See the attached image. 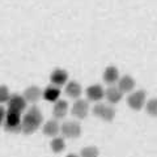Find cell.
Instances as JSON below:
<instances>
[{
    "label": "cell",
    "mask_w": 157,
    "mask_h": 157,
    "mask_svg": "<svg viewBox=\"0 0 157 157\" xmlns=\"http://www.w3.org/2000/svg\"><path fill=\"white\" fill-rule=\"evenodd\" d=\"M147 113L152 117H157V98H152L147 102Z\"/></svg>",
    "instance_id": "obj_18"
},
{
    "label": "cell",
    "mask_w": 157,
    "mask_h": 157,
    "mask_svg": "<svg viewBox=\"0 0 157 157\" xmlns=\"http://www.w3.org/2000/svg\"><path fill=\"white\" fill-rule=\"evenodd\" d=\"M21 117H20V113L8 110L7 111V117H6V122H4V127H6L7 131L11 132H20L21 130Z\"/></svg>",
    "instance_id": "obj_2"
},
{
    "label": "cell",
    "mask_w": 157,
    "mask_h": 157,
    "mask_svg": "<svg viewBox=\"0 0 157 157\" xmlns=\"http://www.w3.org/2000/svg\"><path fill=\"white\" fill-rule=\"evenodd\" d=\"M59 131H60V126L56 121H48L46 122V124L43 126V134L47 135V136H56L59 134Z\"/></svg>",
    "instance_id": "obj_15"
},
{
    "label": "cell",
    "mask_w": 157,
    "mask_h": 157,
    "mask_svg": "<svg viewBox=\"0 0 157 157\" xmlns=\"http://www.w3.org/2000/svg\"><path fill=\"white\" fill-rule=\"evenodd\" d=\"M128 106L132 110H140L145 104V92L144 90H136L128 97Z\"/></svg>",
    "instance_id": "obj_5"
},
{
    "label": "cell",
    "mask_w": 157,
    "mask_h": 157,
    "mask_svg": "<svg viewBox=\"0 0 157 157\" xmlns=\"http://www.w3.org/2000/svg\"><path fill=\"white\" fill-rule=\"evenodd\" d=\"M6 117H7V111L3 106H0V124H3L6 122Z\"/></svg>",
    "instance_id": "obj_23"
},
{
    "label": "cell",
    "mask_w": 157,
    "mask_h": 157,
    "mask_svg": "<svg viewBox=\"0 0 157 157\" xmlns=\"http://www.w3.org/2000/svg\"><path fill=\"white\" fill-rule=\"evenodd\" d=\"M81 157H98V149L96 147H86L81 151Z\"/></svg>",
    "instance_id": "obj_20"
},
{
    "label": "cell",
    "mask_w": 157,
    "mask_h": 157,
    "mask_svg": "<svg viewBox=\"0 0 157 157\" xmlns=\"http://www.w3.org/2000/svg\"><path fill=\"white\" fill-rule=\"evenodd\" d=\"M105 107H106V105H104V104H101V102H98L97 105H94V107H93V114H94L96 117H102V113H104V110H105Z\"/></svg>",
    "instance_id": "obj_22"
},
{
    "label": "cell",
    "mask_w": 157,
    "mask_h": 157,
    "mask_svg": "<svg viewBox=\"0 0 157 157\" xmlns=\"http://www.w3.org/2000/svg\"><path fill=\"white\" fill-rule=\"evenodd\" d=\"M134 86H135L134 78H132L131 76H128V75H124L122 78H119V81H118V88H119L123 93L131 92L132 89H134Z\"/></svg>",
    "instance_id": "obj_13"
},
{
    "label": "cell",
    "mask_w": 157,
    "mask_h": 157,
    "mask_svg": "<svg viewBox=\"0 0 157 157\" xmlns=\"http://www.w3.org/2000/svg\"><path fill=\"white\" fill-rule=\"evenodd\" d=\"M105 96L107 98V101L110 104H118L121 100H122V96H123V92H122L119 88H115V86H110L107 88L106 92H105Z\"/></svg>",
    "instance_id": "obj_11"
},
{
    "label": "cell",
    "mask_w": 157,
    "mask_h": 157,
    "mask_svg": "<svg viewBox=\"0 0 157 157\" xmlns=\"http://www.w3.org/2000/svg\"><path fill=\"white\" fill-rule=\"evenodd\" d=\"M9 90L6 85H2L0 86V104H4V102H8L9 100Z\"/></svg>",
    "instance_id": "obj_21"
},
{
    "label": "cell",
    "mask_w": 157,
    "mask_h": 157,
    "mask_svg": "<svg viewBox=\"0 0 157 157\" xmlns=\"http://www.w3.org/2000/svg\"><path fill=\"white\" fill-rule=\"evenodd\" d=\"M50 80H51L52 84L56 85V86L64 85L66 82H67V80H68V73L64 70H60V68H58V70L51 72Z\"/></svg>",
    "instance_id": "obj_8"
},
{
    "label": "cell",
    "mask_w": 157,
    "mask_h": 157,
    "mask_svg": "<svg viewBox=\"0 0 157 157\" xmlns=\"http://www.w3.org/2000/svg\"><path fill=\"white\" fill-rule=\"evenodd\" d=\"M42 123V114L37 106H32L30 109L26 111V114L22 118L21 123V130L24 134L30 135L33 132H36L39 126Z\"/></svg>",
    "instance_id": "obj_1"
},
{
    "label": "cell",
    "mask_w": 157,
    "mask_h": 157,
    "mask_svg": "<svg viewBox=\"0 0 157 157\" xmlns=\"http://www.w3.org/2000/svg\"><path fill=\"white\" fill-rule=\"evenodd\" d=\"M114 117H115V110L113 109L111 106H106L105 110H104V113H102L101 119H104V121H106V122H111L113 119H114Z\"/></svg>",
    "instance_id": "obj_19"
},
{
    "label": "cell",
    "mask_w": 157,
    "mask_h": 157,
    "mask_svg": "<svg viewBox=\"0 0 157 157\" xmlns=\"http://www.w3.org/2000/svg\"><path fill=\"white\" fill-rule=\"evenodd\" d=\"M81 85L78 84V82L76 81H71V82H68L67 86H66V93H67V96L68 97H71V98H78L81 94Z\"/></svg>",
    "instance_id": "obj_16"
},
{
    "label": "cell",
    "mask_w": 157,
    "mask_h": 157,
    "mask_svg": "<svg viewBox=\"0 0 157 157\" xmlns=\"http://www.w3.org/2000/svg\"><path fill=\"white\" fill-rule=\"evenodd\" d=\"M104 80H105V82H107V84H110V85L115 84L117 81H119V72H118V68L114 66L107 67L104 72Z\"/></svg>",
    "instance_id": "obj_9"
},
{
    "label": "cell",
    "mask_w": 157,
    "mask_h": 157,
    "mask_svg": "<svg viewBox=\"0 0 157 157\" xmlns=\"http://www.w3.org/2000/svg\"><path fill=\"white\" fill-rule=\"evenodd\" d=\"M62 134L66 137H70V139H76V137L80 136L81 134V127L77 122H71L68 121L66 123H63V126L60 127Z\"/></svg>",
    "instance_id": "obj_3"
},
{
    "label": "cell",
    "mask_w": 157,
    "mask_h": 157,
    "mask_svg": "<svg viewBox=\"0 0 157 157\" xmlns=\"http://www.w3.org/2000/svg\"><path fill=\"white\" fill-rule=\"evenodd\" d=\"M88 111H89V105H88V101L84 100H77L72 106V114L75 115L78 119H84L88 115Z\"/></svg>",
    "instance_id": "obj_6"
},
{
    "label": "cell",
    "mask_w": 157,
    "mask_h": 157,
    "mask_svg": "<svg viewBox=\"0 0 157 157\" xmlns=\"http://www.w3.org/2000/svg\"><path fill=\"white\" fill-rule=\"evenodd\" d=\"M86 97L89 101H93V102H98L101 101L102 98L105 97V90L104 88L98 84H94V85H90L89 88L86 89Z\"/></svg>",
    "instance_id": "obj_7"
},
{
    "label": "cell",
    "mask_w": 157,
    "mask_h": 157,
    "mask_svg": "<svg viewBox=\"0 0 157 157\" xmlns=\"http://www.w3.org/2000/svg\"><path fill=\"white\" fill-rule=\"evenodd\" d=\"M59 96H60V89H59V86L54 85V84L47 86L45 89V92H43L45 100L50 101V102H56L59 100Z\"/></svg>",
    "instance_id": "obj_14"
},
{
    "label": "cell",
    "mask_w": 157,
    "mask_h": 157,
    "mask_svg": "<svg viewBox=\"0 0 157 157\" xmlns=\"http://www.w3.org/2000/svg\"><path fill=\"white\" fill-rule=\"evenodd\" d=\"M24 97H25V100L28 102L34 104V102H37L39 98L42 97V92L38 86H29L25 89V92H24Z\"/></svg>",
    "instance_id": "obj_12"
},
{
    "label": "cell",
    "mask_w": 157,
    "mask_h": 157,
    "mask_svg": "<svg viewBox=\"0 0 157 157\" xmlns=\"http://www.w3.org/2000/svg\"><path fill=\"white\" fill-rule=\"evenodd\" d=\"M67 111H68V104H67V101H64V100H58L55 102V105H54V110H52L54 117H55L56 119H62V118L66 117Z\"/></svg>",
    "instance_id": "obj_10"
},
{
    "label": "cell",
    "mask_w": 157,
    "mask_h": 157,
    "mask_svg": "<svg viewBox=\"0 0 157 157\" xmlns=\"http://www.w3.org/2000/svg\"><path fill=\"white\" fill-rule=\"evenodd\" d=\"M51 149L55 152V153H59V152L64 151L66 148V143H64V139L63 137H54L52 141L50 143Z\"/></svg>",
    "instance_id": "obj_17"
},
{
    "label": "cell",
    "mask_w": 157,
    "mask_h": 157,
    "mask_svg": "<svg viewBox=\"0 0 157 157\" xmlns=\"http://www.w3.org/2000/svg\"><path fill=\"white\" fill-rule=\"evenodd\" d=\"M26 100L24 96H20V94H12L8 100V110H12V111H16L20 113L24 111L26 109Z\"/></svg>",
    "instance_id": "obj_4"
},
{
    "label": "cell",
    "mask_w": 157,
    "mask_h": 157,
    "mask_svg": "<svg viewBox=\"0 0 157 157\" xmlns=\"http://www.w3.org/2000/svg\"><path fill=\"white\" fill-rule=\"evenodd\" d=\"M67 157H78V156L77 155H68Z\"/></svg>",
    "instance_id": "obj_24"
}]
</instances>
